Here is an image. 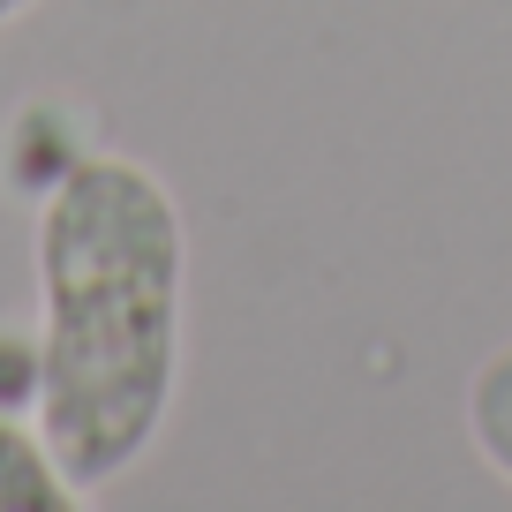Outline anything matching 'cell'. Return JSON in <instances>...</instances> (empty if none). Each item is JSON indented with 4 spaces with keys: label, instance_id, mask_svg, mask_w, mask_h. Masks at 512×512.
Returning <instances> with one entry per match:
<instances>
[{
    "label": "cell",
    "instance_id": "cell-5",
    "mask_svg": "<svg viewBox=\"0 0 512 512\" xmlns=\"http://www.w3.org/2000/svg\"><path fill=\"white\" fill-rule=\"evenodd\" d=\"M31 8H38V0H0V31H8V23H23Z\"/></svg>",
    "mask_w": 512,
    "mask_h": 512
},
{
    "label": "cell",
    "instance_id": "cell-2",
    "mask_svg": "<svg viewBox=\"0 0 512 512\" xmlns=\"http://www.w3.org/2000/svg\"><path fill=\"white\" fill-rule=\"evenodd\" d=\"M83 482L61 467L31 407H0V512H83Z\"/></svg>",
    "mask_w": 512,
    "mask_h": 512
},
{
    "label": "cell",
    "instance_id": "cell-3",
    "mask_svg": "<svg viewBox=\"0 0 512 512\" xmlns=\"http://www.w3.org/2000/svg\"><path fill=\"white\" fill-rule=\"evenodd\" d=\"M460 430H467V445H475V460L512 490V339H505V347H490L475 369H467Z\"/></svg>",
    "mask_w": 512,
    "mask_h": 512
},
{
    "label": "cell",
    "instance_id": "cell-4",
    "mask_svg": "<svg viewBox=\"0 0 512 512\" xmlns=\"http://www.w3.org/2000/svg\"><path fill=\"white\" fill-rule=\"evenodd\" d=\"M0 407H31L38 415V332L31 324H0Z\"/></svg>",
    "mask_w": 512,
    "mask_h": 512
},
{
    "label": "cell",
    "instance_id": "cell-1",
    "mask_svg": "<svg viewBox=\"0 0 512 512\" xmlns=\"http://www.w3.org/2000/svg\"><path fill=\"white\" fill-rule=\"evenodd\" d=\"M38 430L83 497L151 460L189 354V219L159 166L83 151L31 219Z\"/></svg>",
    "mask_w": 512,
    "mask_h": 512
}]
</instances>
